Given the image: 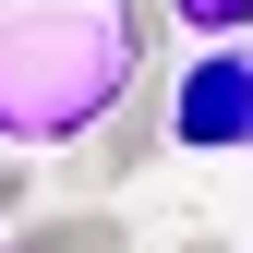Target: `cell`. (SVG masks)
I'll return each mask as SVG.
<instances>
[{
  "label": "cell",
  "mask_w": 253,
  "mask_h": 253,
  "mask_svg": "<svg viewBox=\"0 0 253 253\" xmlns=\"http://www.w3.org/2000/svg\"><path fill=\"white\" fill-rule=\"evenodd\" d=\"M169 0H0V145L73 157L145 84Z\"/></svg>",
  "instance_id": "obj_1"
},
{
  "label": "cell",
  "mask_w": 253,
  "mask_h": 253,
  "mask_svg": "<svg viewBox=\"0 0 253 253\" xmlns=\"http://www.w3.org/2000/svg\"><path fill=\"white\" fill-rule=\"evenodd\" d=\"M169 145H181V157H253V37L181 60V84H169Z\"/></svg>",
  "instance_id": "obj_2"
},
{
  "label": "cell",
  "mask_w": 253,
  "mask_h": 253,
  "mask_svg": "<svg viewBox=\"0 0 253 253\" xmlns=\"http://www.w3.org/2000/svg\"><path fill=\"white\" fill-rule=\"evenodd\" d=\"M157 145H169V97H145V84H133V97H121L97 133L73 145V181H84V193H121V181H145Z\"/></svg>",
  "instance_id": "obj_3"
},
{
  "label": "cell",
  "mask_w": 253,
  "mask_h": 253,
  "mask_svg": "<svg viewBox=\"0 0 253 253\" xmlns=\"http://www.w3.org/2000/svg\"><path fill=\"white\" fill-rule=\"evenodd\" d=\"M12 253H133V229H121L109 205H84V217H24Z\"/></svg>",
  "instance_id": "obj_4"
},
{
  "label": "cell",
  "mask_w": 253,
  "mask_h": 253,
  "mask_svg": "<svg viewBox=\"0 0 253 253\" xmlns=\"http://www.w3.org/2000/svg\"><path fill=\"white\" fill-rule=\"evenodd\" d=\"M169 24H181L193 48H241V37H253V0H169Z\"/></svg>",
  "instance_id": "obj_5"
},
{
  "label": "cell",
  "mask_w": 253,
  "mask_h": 253,
  "mask_svg": "<svg viewBox=\"0 0 253 253\" xmlns=\"http://www.w3.org/2000/svg\"><path fill=\"white\" fill-rule=\"evenodd\" d=\"M0 217H24V145H0Z\"/></svg>",
  "instance_id": "obj_6"
},
{
  "label": "cell",
  "mask_w": 253,
  "mask_h": 253,
  "mask_svg": "<svg viewBox=\"0 0 253 253\" xmlns=\"http://www.w3.org/2000/svg\"><path fill=\"white\" fill-rule=\"evenodd\" d=\"M181 253H229V241H217V229H193V241H181Z\"/></svg>",
  "instance_id": "obj_7"
},
{
  "label": "cell",
  "mask_w": 253,
  "mask_h": 253,
  "mask_svg": "<svg viewBox=\"0 0 253 253\" xmlns=\"http://www.w3.org/2000/svg\"><path fill=\"white\" fill-rule=\"evenodd\" d=\"M0 253H12V241H0Z\"/></svg>",
  "instance_id": "obj_8"
}]
</instances>
